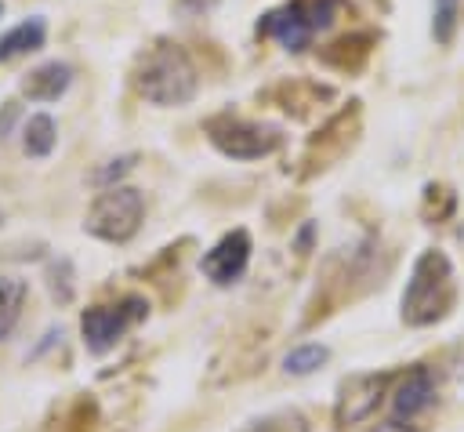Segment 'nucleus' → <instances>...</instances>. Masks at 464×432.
<instances>
[{
    "mask_svg": "<svg viewBox=\"0 0 464 432\" xmlns=\"http://www.w3.org/2000/svg\"><path fill=\"white\" fill-rule=\"evenodd\" d=\"M130 83L145 102L170 109V105H188L196 98L199 73L181 44L160 36L152 47H145L138 54V62L130 69Z\"/></svg>",
    "mask_w": 464,
    "mask_h": 432,
    "instance_id": "nucleus-1",
    "label": "nucleus"
},
{
    "mask_svg": "<svg viewBox=\"0 0 464 432\" xmlns=\"http://www.w3.org/2000/svg\"><path fill=\"white\" fill-rule=\"evenodd\" d=\"M457 305V280H453V261L446 250L428 247L417 254L406 290H402V323L406 327H431L446 319Z\"/></svg>",
    "mask_w": 464,
    "mask_h": 432,
    "instance_id": "nucleus-2",
    "label": "nucleus"
},
{
    "mask_svg": "<svg viewBox=\"0 0 464 432\" xmlns=\"http://www.w3.org/2000/svg\"><path fill=\"white\" fill-rule=\"evenodd\" d=\"M145 218V196L134 185H109L87 207L83 229L105 243H127Z\"/></svg>",
    "mask_w": 464,
    "mask_h": 432,
    "instance_id": "nucleus-3",
    "label": "nucleus"
},
{
    "mask_svg": "<svg viewBox=\"0 0 464 432\" xmlns=\"http://www.w3.org/2000/svg\"><path fill=\"white\" fill-rule=\"evenodd\" d=\"M210 145L221 152V156H232V160H261V156H272L279 145H283V131L276 123H257V120H243V116H232V113H218L203 123Z\"/></svg>",
    "mask_w": 464,
    "mask_h": 432,
    "instance_id": "nucleus-4",
    "label": "nucleus"
},
{
    "mask_svg": "<svg viewBox=\"0 0 464 432\" xmlns=\"http://www.w3.org/2000/svg\"><path fill=\"white\" fill-rule=\"evenodd\" d=\"M359 116H362V109H359V102H348L337 116H330L312 138H308V145H304V167H301V178H315V174H323L326 167H334L352 145H355V138H359Z\"/></svg>",
    "mask_w": 464,
    "mask_h": 432,
    "instance_id": "nucleus-5",
    "label": "nucleus"
},
{
    "mask_svg": "<svg viewBox=\"0 0 464 432\" xmlns=\"http://www.w3.org/2000/svg\"><path fill=\"white\" fill-rule=\"evenodd\" d=\"M145 312H149V305H145V298H138V294H127V298L116 301V305H94V309H87V312L80 316V334H83L87 352L105 356L109 349H116V341H120L138 319H145Z\"/></svg>",
    "mask_w": 464,
    "mask_h": 432,
    "instance_id": "nucleus-6",
    "label": "nucleus"
},
{
    "mask_svg": "<svg viewBox=\"0 0 464 432\" xmlns=\"http://www.w3.org/2000/svg\"><path fill=\"white\" fill-rule=\"evenodd\" d=\"M388 381H392L388 370L344 378L341 388H337V403H334V425H337V428H348V425L366 421V417L381 407V399H384V392H388Z\"/></svg>",
    "mask_w": 464,
    "mask_h": 432,
    "instance_id": "nucleus-7",
    "label": "nucleus"
},
{
    "mask_svg": "<svg viewBox=\"0 0 464 432\" xmlns=\"http://www.w3.org/2000/svg\"><path fill=\"white\" fill-rule=\"evenodd\" d=\"M250 250H254L250 232H246V229H232V232H225V236L203 254L199 269H203V276H207L210 283L228 287V283H236V280L246 272V265H250Z\"/></svg>",
    "mask_w": 464,
    "mask_h": 432,
    "instance_id": "nucleus-8",
    "label": "nucleus"
},
{
    "mask_svg": "<svg viewBox=\"0 0 464 432\" xmlns=\"http://www.w3.org/2000/svg\"><path fill=\"white\" fill-rule=\"evenodd\" d=\"M257 36H272L286 51H304L315 36V29L308 22V11H304V0H290L283 7L265 11L261 22H257Z\"/></svg>",
    "mask_w": 464,
    "mask_h": 432,
    "instance_id": "nucleus-9",
    "label": "nucleus"
},
{
    "mask_svg": "<svg viewBox=\"0 0 464 432\" xmlns=\"http://www.w3.org/2000/svg\"><path fill=\"white\" fill-rule=\"evenodd\" d=\"M431 399H435V374L417 363V367H410L406 378L399 381V388H395V396H392V414H395V421L413 417V414L428 410Z\"/></svg>",
    "mask_w": 464,
    "mask_h": 432,
    "instance_id": "nucleus-10",
    "label": "nucleus"
},
{
    "mask_svg": "<svg viewBox=\"0 0 464 432\" xmlns=\"http://www.w3.org/2000/svg\"><path fill=\"white\" fill-rule=\"evenodd\" d=\"M69 83H72V65L54 58V62H44V65L29 69L18 87L29 102H58L69 91Z\"/></svg>",
    "mask_w": 464,
    "mask_h": 432,
    "instance_id": "nucleus-11",
    "label": "nucleus"
},
{
    "mask_svg": "<svg viewBox=\"0 0 464 432\" xmlns=\"http://www.w3.org/2000/svg\"><path fill=\"white\" fill-rule=\"evenodd\" d=\"M272 98H276V105L283 109V113H290V116H308L315 105H323V102H330L334 98V87H326V83H315V80H283V83H276L272 87Z\"/></svg>",
    "mask_w": 464,
    "mask_h": 432,
    "instance_id": "nucleus-12",
    "label": "nucleus"
},
{
    "mask_svg": "<svg viewBox=\"0 0 464 432\" xmlns=\"http://www.w3.org/2000/svg\"><path fill=\"white\" fill-rule=\"evenodd\" d=\"M373 44H377V36H373V33H352V36H341V40H334L330 47H323V51H319V58H323L326 65L341 69V73H359V69H362V62L370 58Z\"/></svg>",
    "mask_w": 464,
    "mask_h": 432,
    "instance_id": "nucleus-13",
    "label": "nucleus"
},
{
    "mask_svg": "<svg viewBox=\"0 0 464 432\" xmlns=\"http://www.w3.org/2000/svg\"><path fill=\"white\" fill-rule=\"evenodd\" d=\"M44 40H47V22H44L40 15H33V18L18 22L14 29H7V33L0 36V62H11V58H22V54H33V51H40V47H44Z\"/></svg>",
    "mask_w": 464,
    "mask_h": 432,
    "instance_id": "nucleus-14",
    "label": "nucleus"
},
{
    "mask_svg": "<svg viewBox=\"0 0 464 432\" xmlns=\"http://www.w3.org/2000/svg\"><path fill=\"white\" fill-rule=\"evenodd\" d=\"M54 145H58V123L47 113H33L25 120V127H22V149H25V156L44 160V156L54 152Z\"/></svg>",
    "mask_w": 464,
    "mask_h": 432,
    "instance_id": "nucleus-15",
    "label": "nucleus"
},
{
    "mask_svg": "<svg viewBox=\"0 0 464 432\" xmlns=\"http://www.w3.org/2000/svg\"><path fill=\"white\" fill-rule=\"evenodd\" d=\"M25 294H29V283L25 280L0 276V341H7L11 330L18 327L22 309H25Z\"/></svg>",
    "mask_w": 464,
    "mask_h": 432,
    "instance_id": "nucleus-16",
    "label": "nucleus"
},
{
    "mask_svg": "<svg viewBox=\"0 0 464 432\" xmlns=\"http://www.w3.org/2000/svg\"><path fill=\"white\" fill-rule=\"evenodd\" d=\"M326 359H330V349H326V345H319V341H308V345H297V349H290V352H286L283 370H286V374H294V378H304V374H315Z\"/></svg>",
    "mask_w": 464,
    "mask_h": 432,
    "instance_id": "nucleus-17",
    "label": "nucleus"
},
{
    "mask_svg": "<svg viewBox=\"0 0 464 432\" xmlns=\"http://www.w3.org/2000/svg\"><path fill=\"white\" fill-rule=\"evenodd\" d=\"M239 432H312L308 428V417L297 414V410H276V414H265L250 425H243Z\"/></svg>",
    "mask_w": 464,
    "mask_h": 432,
    "instance_id": "nucleus-18",
    "label": "nucleus"
},
{
    "mask_svg": "<svg viewBox=\"0 0 464 432\" xmlns=\"http://www.w3.org/2000/svg\"><path fill=\"white\" fill-rule=\"evenodd\" d=\"M47 290L58 305H69L72 294H76V283H72V261L69 258H54L47 265Z\"/></svg>",
    "mask_w": 464,
    "mask_h": 432,
    "instance_id": "nucleus-19",
    "label": "nucleus"
},
{
    "mask_svg": "<svg viewBox=\"0 0 464 432\" xmlns=\"http://www.w3.org/2000/svg\"><path fill=\"white\" fill-rule=\"evenodd\" d=\"M457 18H460V0H435V11H431V36H435V44L446 47L453 40Z\"/></svg>",
    "mask_w": 464,
    "mask_h": 432,
    "instance_id": "nucleus-20",
    "label": "nucleus"
},
{
    "mask_svg": "<svg viewBox=\"0 0 464 432\" xmlns=\"http://www.w3.org/2000/svg\"><path fill=\"white\" fill-rule=\"evenodd\" d=\"M98 428V403L91 396H80L65 414V432H94Z\"/></svg>",
    "mask_w": 464,
    "mask_h": 432,
    "instance_id": "nucleus-21",
    "label": "nucleus"
},
{
    "mask_svg": "<svg viewBox=\"0 0 464 432\" xmlns=\"http://www.w3.org/2000/svg\"><path fill=\"white\" fill-rule=\"evenodd\" d=\"M453 203H457V196L446 185H424V218L428 221L450 218L453 214Z\"/></svg>",
    "mask_w": 464,
    "mask_h": 432,
    "instance_id": "nucleus-22",
    "label": "nucleus"
},
{
    "mask_svg": "<svg viewBox=\"0 0 464 432\" xmlns=\"http://www.w3.org/2000/svg\"><path fill=\"white\" fill-rule=\"evenodd\" d=\"M304 11H308L312 29H315V33H323V29H330V22L337 18L341 0H304Z\"/></svg>",
    "mask_w": 464,
    "mask_h": 432,
    "instance_id": "nucleus-23",
    "label": "nucleus"
},
{
    "mask_svg": "<svg viewBox=\"0 0 464 432\" xmlns=\"http://www.w3.org/2000/svg\"><path fill=\"white\" fill-rule=\"evenodd\" d=\"M130 167H134V156H120V160H109V167H105V171H98V174H94V182L109 189V185H112L116 178H123Z\"/></svg>",
    "mask_w": 464,
    "mask_h": 432,
    "instance_id": "nucleus-24",
    "label": "nucleus"
},
{
    "mask_svg": "<svg viewBox=\"0 0 464 432\" xmlns=\"http://www.w3.org/2000/svg\"><path fill=\"white\" fill-rule=\"evenodd\" d=\"M14 120H18V102H4V109H0V142L11 134Z\"/></svg>",
    "mask_w": 464,
    "mask_h": 432,
    "instance_id": "nucleus-25",
    "label": "nucleus"
},
{
    "mask_svg": "<svg viewBox=\"0 0 464 432\" xmlns=\"http://www.w3.org/2000/svg\"><path fill=\"white\" fill-rule=\"evenodd\" d=\"M214 7H218V0H178V11H185L192 18H199V15L214 11Z\"/></svg>",
    "mask_w": 464,
    "mask_h": 432,
    "instance_id": "nucleus-26",
    "label": "nucleus"
},
{
    "mask_svg": "<svg viewBox=\"0 0 464 432\" xmlns=\"http://www.w3.org/2000/svg\"><path fill=\"white\" fill-rule=\"evenodd\" d=\"M381 432H417V428H406V425H399V421H392V425H384Z\"/></svg>",
    "mask_w": 464,
    "mask_h": 432,
    "instance_id": "nucleus-27",
    "label": "nucleus"
},
{
    "mask_svg": "<svg viewBox=\"0 0 464 432\" xmlns=\"http://www.w3.org/2000/svg\"><path fill=\"white\" fill-rule=\"evenodd\" d=\"M0 18H4V0H0Z\"/></svg>",
    "mask_w": 464,
    "mask_h": 432,
    "instance_id": "nucleus-28",
    "label": "nucleus"
},
{
    "mask_svg": "<svg viewBox=\"0 0 464 432\" xmlns=\"http://www.w3.org/2000/svg\"><path fill=\"white\" fill-rule=\"evenodd\" d=\"M0 221H4V211H0Z\"/></svg>",
    "mask_w": 464,
    "mask_h": 432,
    "instance_id": "nucleus-29",
    "label": "nucleus"
}]
</instances>
